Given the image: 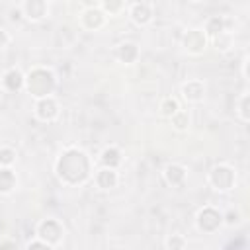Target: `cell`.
Returning <instances> with one entry per match:
<instances>
[{"instance_id": "cell-1", "label": "cell", "mask_w": 250, "mask_h": 250, "mask_svg": "<svg viewBox=\"0 0 250 250\" xmlns=\"http://www.w3.org/2000/svg\"><path fill=\"white\" fill-rule=\"evenodd\" d=\"M88 158L82 150H66L59 164H57V170H59V176L62 180H66L68 184H78V182H84L88 178Z\"/></svg>"}, {"instance_id": "cell-2", "label": "cell", "mask_w": 250, "mask_h": 250, "mask_svg": "<svg viewBox=\"0 0 250 250\" xmlns=\"http://www.w3.org/2000/svg\"><path fill=\"white\" fill-rule=\"evenodd\" d=\"M53 86H55V78H53V74L49 70L35 68L27 76V90L37 98H45L47 94H51Z\"/></svg>"}, {"instance_id": "cell-3", "label": "cell", "mask_w": 250, "mask_h": 250, "mask_svg": "<svg viewBox=\"0 0 250 250\" xmlns=\"http://www.w3.org/2000/svg\"><path fill=\"white\" fill-rule=\"evenodd\" d=\"M232 180H234V174L227 166H217L211 172V182L217 189H229L232 186Z\"/></svg>"}, {"instance_id": "cell-4", "label": "cell", "mask_w": 250, "mask_h": 250, "mask_svg": "<svg viewBox=\"0 0 250 250\" xmlns=\"http://www.w3.org/2000/svg\"><path fill=\"white\" fill-rule=\"evenodd\" d=\"M221 225V215L215 209H203L199 213V227L203 230H215Z\"/></svg>"}, {"instance_id": "cell-5", "label": "cell", "mask_w": 250, "mask_h": 250, "mask_svg": "<svg viewBox=\"0 0 250 250\" xmlns=\"http://www.w3.org/2000/svg\"><path fill=\"white\" fill-rule=\"evenodd\" d=\"M39 234H41L47 242H57V240L61 238L62 230H61L59 223H55V221H45V223L41 225V229H39Z\"/></svg>"}, {"instance_id": "cell-6", "label": "cell", "mask_w": 250, "mask_h": 250, "mask_svg": "<svg viewBox=\"0 0 250 250\" xmlns=\"http://www.w3.org/2000/svg\"><path fill=\"white\" fill-rule=\"evenodd\" d=\"M45 10H47L45 0H25V14H27V18L39 20V18L45 16Z\"/></svg>"}, {"instance_id": "cell-7", "label": "cell", "mask_w": 250, "mask_h": 250, "mask_svg": "<svg viewBox=\"0 0 250 250\" xmlns=\"http://www.w3.org/2000/svg\"><path fill=\"white\" fill-rule=\"evenodd\" d=\"M186 47H188L189 51H193V53H199V51L205 47V37H203V33L197 31V29L189 31V33L186 35Z\"/></svg>"}, {"instance_id": "cell-8", "label": "cell", "mask_w": 250, "mask_h": 250, "mask_svg": "<svg viewBox=\"0 0 250 250\" xmlns=\"http://www.w3.org/2000/svg\"><path fill=\"white\" fill-rule=\"evenodd\" d=\"M37 113H39L41 119H53L57 115V104L51 98H43L37 104Z\"/></svg>"}, {"instance_id": "cell-9", "label": "cell", "mask_w": 250, "mask_h": 250, "mask_svg": "<svg viewBox=\"0 0 250 250\" xmlns=\"http://www.w3.org/2000/svg\"><path fill=\"white\" fill-rule=\"evenodd\" d=\"M117 184V174L113 172V168H104L100 174H98V186L104 188V189H109Z\"/></svg>"}, {"instance_id": "cell-10", "label": "cell", "mask_w": 250, "mask_h": 250, "mask_svg": "<svg viewBox=\"0 0 250 250\" xmlns=\"http://www.w3.org/2000/svg\"><path fill=\"white\" fill-rule=\"evenodd\" d=\"M184 96L189 102H199L203 98V86L199 82H188L184 86Z\"/></svg>"}, {"instance_id": "cell-11", "label": "cell", "mask_w": 250, "mask_h": 250, "mask_svg": "<svg viewBox=\"0 0 250 250\" xmlns=\"http://www.w3.org/2000/svg\"><path fill=\"white\" fill-rule=\"evenodd\" d=\"M4 84H6L8 90H20L21 84H23L21 72H20V70H10V72L6 74V78H4Z\"/></svg>"}, {"instance_id": "cell-12", "label": "cell", "mask_w": 250, "mask_h": 250, "mask_svg": "<svg viewBox=\"0 0 250 250\" xmlns=\"http://www.w3.org/2000/svg\"><path fill=\"white\" fill-rule=\"evenodd\" d=\"M184 178H186V172H184V168H182V166L172 164V166H168V168H166V180H168V184L176 186V184H180Z\"/></svg>"}, {"instance_id": "cell-13", "label": "cell", "mask_w": 250, "mask_h": 250, "mask_svg": "<svg viewBox=\"0 0 250 250\" xmlns=\"http://www.w3.org/2000/svg\"><path fill=\"white\" fill-rule=\"evenodd\" d=\"M133 20L137 23H146L150 20V8L146 4H137L133 8Z\"/></svg>"}, {"instance_id": "cell-14", "label": "cell", "mask_w": 250, "mask_h": 250, "mask_svg": "<svg viewBox=\"0 0 250 250\" xmlns=\"http://www.w3.org/2000/svg\"><path fill=\"white\" fill-rule=\"evenodd\" d=\"M135 57H137V47H135L133 43H123V45L119 47V59H121L123 62H133Z\"/></svg>"}, {"instance_id": "cell-15", "label": "cell", "mask_w": 250, "mask_h": 250, "mask_svg": "<svg viewBox=\"0 0 250 250\" xmlns=\"http://www.w3.org/2000/svg\"><path fill=\"white\" fill-rule=\"evenodd\" d=\"M119 160H121V158H119V150H115V148H105L104 154H102V162L105 164V168L117 166Z\"/></svg>"}, {"instance_id": "cell-16", "label": "cell", "mask_w": 250, "mask_h": 250, "mask_svg": "<svg viewBox=\"0 0 250 250\" xmlns=\"http://www.w3.org/2000/svg\"><path fill=\"white\" fill-rule=\"evenodd\" d=\"M16 184V176L12 170H0V191H10Z\"/></svg>"}, {"instance_id": "cell-17", "label": "cell", "mask_w": 250, "mask_h": 250, "mask_svg": "<svg viewBox=\"0 0 250 250\" xmlns=\"http://www.w3.org/2000/svg\"><path fill=\"white\" fill-rule=\"evenodd\" d=\"M86 20H88V25H90V27H92V25L98 27L104 18H102V12H100V10H88V12H86Z\"/></svg>"}, {"instance_id": "cell-18", "label": "cell", "mask_w": 250, "mask_h": 250, "mask_svg": "<svg viewBox=\"0 0 250 250\" xmlns=\"http://www.w3.org/2000/svg\"><path fill=\"white\" fill-rule=\"evenodd\" d=\"M207 31L209 33H221L223 31V20L221 18H213V20H209V23H207Z\"/></svg>"}, {"instance_id": "cell-19", "label": "cell", "mask_w": 250, "mask_h": 250, "mask_svg": "<svg viewBox=\"0 0 250 250\" xmlns=\"http://www.w3.org/2000/svg\"><path fill=\"white\" fill-rule=\"evenodd\" d=\"M162 111H164V115H174L178 111V102L176 100H166L162 104Z\"/></svg>"}, {"instance_id": "cell-20", "label": "cell", "mask_w": 250, "mask_h": 250, "mask_svg": "<svg viewBox=\"0 0 250 250\" xmlns=\"http://www.w3.org/2000/svg\"><path fill=\"white\" fill-rule=\"evenodd\" d=\"M14 162V150L0 148V164H12Z\"/></svg>"}, {"instance_id": "cell-21", "label": "cell", "mask_w": 250, "mask_h": 250, "mask_svg": "<svg viewBox=\"0 0 250 250\" xmlns=\"http://www.w3.org/2000/svg\"><path fill=\"white\" fill-rule=\"evenodd\" d=\"M104 6L107 12H117L123 6V0H104Z\"/></svg>"}, {"instance_id": "cell-22", "label": "cell", "mask_w": 250, "mask_h": 250, "mask_svg": "<svg viewBox=\"0 0 250 250\" xmlns=\"http://www.w3.org/2000/svg\"><path fill=\"white\" fill-rule=\"evenodd\" d=\"M172 117H174V123H176V125H178L180 129L188 125V115H186V113H178V111H176V113H174Z\"/></svg>"}, {"instance_id": "cell-23", "label": "cell", "mask_w": 250, "mask_h": 250, "mask_svg": "<svg viewBox=\"0 0 250 250\" xmlns=\"http://www.w3.org/2000/svg\"><path fill=\"white\" fill-rule=\"evenodd\" d=\"M246 105H248V96L242 98V117H244V119H248V109H246Z\"/></svg>"}, {"instance_id": "cell-24", "label": "cell", "mask_w": 250, "mask_h": 250, "mask_svg": "<svg viewBox=\"0 0 250 250\" xmlns=\"http://www.w3.org/2000/svg\"><path fill=\"white\" fill-rule=\"evenodd\" d=\"M6 43H8V37H6V33L0 29V47H4Z\"/></svg>"}, {"instance_id": "cell-25", "label": "cell", "mask_w": 250, "mask_h": 250, "mask_svg": "<svg viewBox=\"0 0 250 250\" xmlns=\"http://www.w3.org/2000/svg\"><path fill=\"white\" fill-rule=\"evenodd\" d=\"M182 244H184V242H182V240H178V238H174V240L170 238V240H168V246H182Z\"/></svg>"}, {"instance_id": "cell-26", "label": "cell", "mask_w": 250, "mask_h": 250, "mask_svg": "<svg viewBox=\"0 0 250 250\" xmlns=\"http://www.w3.org/2000/svg\"><path fill=\"white\" fill-rule=\"evenodd\" d=\"M191 2H199V0H191Z\"/></svg>"}]
</instances>
